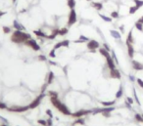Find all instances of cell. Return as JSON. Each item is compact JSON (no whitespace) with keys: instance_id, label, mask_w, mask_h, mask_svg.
Segmentation results:
<instances>
[{"instance_id":"e575fe53","label":"cell","mask_w":143,"mask_h":126,"mask_svg":"<svg viewBox=\"0 0 143 126\" xmlns=\"http://www.w3.org/2000/svg\"><path fill=\"white\" fill-rule=\"evenodd\" d=\"M47 94L50 96V97H53V98H58V93L55 92V91H48Z\"/></svg>"},{"instance_id":"d4e9b609","label":"cell","mask_w":143,"mask_h":126,"mask_svg":"<svg viewBox=\"0 0 143 126\" xmlns=\"http://www.w3.org/2000/svg\"><path fill=\"white\" fill-rule=\"evenodd\" d=\"M122 95H123V88H122V86H120L119 90L117 91V93H116V98L117 99H121L122 97Z\"/></svg>"},{"instance_id":"5bb4252c","label":"cell","mask_w":143,"mask_h":126,"mask_svg":"<svg viewBox=\"0 0 143 126\" xmlns=\"http://www.w3.org/2000/svg\"><path fill=\"white\" fill-rule=\"evenodd\" d=\"M13 26H14V28L16 29V30H25V28L23 25V24H21L20 23H19L18 21H15L13 22Z\"/></svg>"},{"instance_id":"9a60e30c","label":"cell","mask_w":143,"mask_h":126,"mask_svg":"<svg viewBox=\"0 0 143 126\" xmlns=\"http://www.w3.org/2000/svg\"><path fill=\"white\" fill-rule=\"evenodd\" d=\"M110 33H111L112 37H114L115 39H120L122 38V34H121V32L118 31V30H115V29H111L110 30Z\"/></svg>"},{"instance_id":"ee69618b","label":"cell","mask_w":143,"mask_h":126,"mask_svg":"<svg viewBox=\"0 0 143 126\" xmlns=\"http://www.w3.org/2000/svg\"><path fill=\"white\" fill-rule=\"evenodd\" d=\"M125 105H126V107L128 110H132V106H131L130 104H129L127 101H126V102H125Z\"/></svg>"},{"instance_id":"8d00e7d4","label":"cell","mask_w":143,"mask_h":126,"mask_svg":"<svg viewBox=\"0 0 143 126\" xmlns=\"http://www.w3.org/2000/svg\"><path fill=\"white\" fill-rule=\"evenodd\" d=\"M112 58H113V60L115 61V63H116V65H119V61H118V58H117V56H116V53H115V51H112Z\"/></svg>"},{"instance_id":"7bdbcfd3","label":"cell","mask_w":143,"mask_h":126,"mask_svg":"<svg viewBox=\"0 0 143 126\" xmlns=\"http://www.w3.org/2000/svg\"><path fill=\"white\" fill-rule=\"evenodd\" d=\"M126 101H127L130 105H133V103H134V100L131 98V97H126Z\"/></svg>"},{"instance_id":"ffe728a7","label":"cell","mask_w":143,"mask_h":126,"mask_svg":"<svg viewBox=\"0 0 143 126\" xmlns=\"http://www.w3.org/2000/svg\"><path fill=\"white\" fill-rule=\"evenodd\" d=\"M54 78H55V75H54V73H53V71H49L48 76H47V82H46V83H47L48 85L51 84L52 82H53Z\"/></svg>"},{"instance_id":"74e56055","label":"cell","mask_w":143,"mask_h":126,"mask_svg":"<svg viewBox=\"0 0 143 126\" xmlns=\"http://www.w3.org/2000/svg\"><path fill=\"white\" fill-rule=\"evenodd\" d=\"M136 82H137V84H138V86L141 88V89H143V80L141 78H136Z\"/></svg>"},{"instance_id":"e0dca14e","label":"cell","mask_w":143,"mask_h":126,"mask_svg":"<svg viewBox=\"0 0 143 126\" xmlns=\"http://www.w3.org/2000/svg\"><path fill=\"white\" fill-rule=\"evenodd\" d=\"M91 7H93L97 11H101L103 9V4L101 2H91Z\"/></svg>"},{"instance_id":"b9f144b4","label":"cell","mask_w":143,"mask_h":126,"mask_svg":"<svg viewBox=\"0 0 143 126\" xmlns=\"http://www.w3.org/2000/svg\"><path fill=\"white\" fill-rule=\"evenodd\" d=\"M38 60H39V61H43V62H45V61H47V58L45 57L44 55H39V56H38Z\"/></svg>"},{"instance_id":"277c9868","label":"cell","mask_w":143,"mask_h":126,"mask_svg":"<svg viewBox=\"0 0 143 126\" xmlns=\"http://www.w3.org/2000/svg\"><path fill=\"white\" fill-rule=\"evenodd\" d=\"M45 95H46L45 93H41L39 96H37V97L34 99V100L29 105V109H35V108H37L38 106L40 105V103H41V101H42V99L45 97Z\"/></svg>"},{"instance_id":"681fc988","label":"cell","mask_w":143,"mask_h":126,"mask_svg":"<svg viewBox=\"0 0 143 126\" xmlns=\"http://www.w3.org/2000/svg\"><path fill=\"white\" fill-rule=\"evenodd\" d=\"M120 30H121V32H122V33H123V32H125V25H121L120 26Z\"/></svg>"},{"instance_id":"2e32d148","label":"cell","mask_w":143,"mask_h":126,"mask_svg":"<svg viewBox=\"0 0 143 126\" xmlns=\"http://www.w3.org/2000/svg\"><path fill=\"white\" fill-rule=\"evenodd\" d=\"M134 42V39H133V36H132V30H130L128 32L127 34V37H126V44H133Z\"/></svg>"},{"instance_id":"83f0119b","label":"cell","mask_w":143,"mask_h":126,"mask_svg":"<svg viewBox=\"0 0 143 126\" xmlns=\"http://www.w3.org/2000/svg\"><path fill=\"white\" fill-rule=\"evenodd\" d=\"M132 92H133L134 101H135L136 103H137V105H138V106H141V103H140V101H139V98H138V96H137V93H136V89H135V88H133Z\"/></svg>"},{"instance_id":"44dd1931","label":"cell","mask_w":143,"mask_h":126,"mask_svg":"<svg viewBox=\"0 0 143 126\" xmlns=\"http://www.w3.org/2000/svg\"><path fill=\"white\" fill-rule=\"evenodd\" d=\"M138 10H139V8L137 7V6H135V5L130 6V7H129V9H128V14H129V15H133V14H135V13L137 12Z\"/></svg>"},{"instance_id":"603a6c76","label":"cell","mask_w":143,"mask_h":126,"mask_svg":"<svg viewBox=\"0 0 143 126\" xmlns=\"http://www.w3.org/2000/svg\"><path fill=\"white\" fill-rule=\"evenodd\" d=\"M34 33L37 37H40V38H47V36H48V35H46L45 33H43L41 30H34Z\"/></svg>"},{"instance_id":"7402d4cb","label":"cell","mask_w":143,"mask_h":126,"mask_svg":"<svg viewBox=\"0 0 143 126\" xmlns=\"http://www.w3.org/2000/svg\"><path fill=\"white\" fill-rule=\"evenodd\" d=\"M134 119L138 123H143V117H142V114H138V112H135L134 114Z\"/></svg>"},{"instance_id":"1f68e13d","label":"cell","mask_w":143,"mask_h":126,"mask_svg":"<svg viewBox=\"0 0 143 126\" xmlns=\"http://www.w3.org/2000/svg\"><path fill=\"white\" fill-rule=\"evenodd\" d=\"M110 17H111L112 19H119L120 14H119L118 11H113V12H111V14H110Z\"/></svg>"},{"instance_id":"db71d44e","label":"cell","mask_w":143,"mask_h":126,"mask_svg":"<svg viewBox=\"0 0 143 126\" xmlns=\"http://www.w3.org/2000/svg\"><path fill=\"white\" fill-rule=\"evenodd\" d=\"M0 126H8V124H6V123H4V124H1Z\"/></svg>"},{"instance_id":"4dcf8cb0","label":"cell","mask_w":143,"mask_h":126,"mask_svg":"<svg viewBox=\"0 0 143 126\" xmlns=\"http://www.w3.org/2000/svg\"><path fill=\"white\" fill-rule=\"evenodd\" d=\"M133 3L135 6H137V7L140 9L141 7H143V0H132Z\"/></svg>"},{"instance_id":"60d3db41","label":"cell","mask_w":143,"mask_h":126,"mask_svg":"<svg viewBox=\"0 0 143 126\" xmlns=\"http://www.w3.org/2000/svg\"><path fill=\"white\" fill-rule=\"evenodd\" d=\"M49 57L50 58H56V54H55V50L54 49H52L49 53Z\"/></svg>"},{"instance_id":"4316f807","label":"cell","mask_w":143,"mask_h":126,"mask_svg":"<svg viewBox=\"0 0 143 126\" xmlns=\"http://www.w3.org/2000/svg\"><path fill=\"white\" fill-rule=\"evenodd\" d=\"M99 17L103 20L104 22H107V23H112V21H113V19L111 17H107V16L103 15V14H99Z\"/></svg>"},{"instance_id":"7c38bea8","label":"cell","mask_w":143,"mask_h":126,"mask_svg":"<svg viewBox=\"0 0 143 126\" xmlns=\"http://www.w3.org/2000/svg\"><path fill=\"white\" fill-rule=\"evenodd\" d=\"M69 45H70V41L69 40H63V41H60V42L56 43V45L53 47V49L56 51L57 49H59L61 47H69Z\"/></svg>"},{"instance_id":"9f6ffc18","label":"cell","mask_w":143,"mask_h":126,"mask_svg":"<svg viewBox=\"0 0 143 126\" xmlns=\"http://www.w3.org/2000/svg\"><path fill=\"white\" fill-rule=\"evenodd\" d=\"M87 1H91V0H87Z\"/></svg>"},{"instance_id":"4fadbf2b","label":"cell","mask_w":143,"mask_h":126,"mask_svg":"<svg viewBox=\"0 0 143 126\" xmlns=\"http://www.w3.org/2000/svg\"><path fill=\"white\" fill-rule=\"evenodd\" d=\"M126 46H127V54H128V57L130 58V59H133L134 54H135L133 45H132V44H127Z\"/></svg>"},{"instance_id":"6f0895ef","label":"cell","mask_w":143,"mask_h":126,"mask_svg":"<svg viewBox=\"0 0 143 126\" xmlns=\"http://www.w3.org/2000/svg\"><path fill=\"white\" fill-rule=\"evenodd\" d=\"M142 114V117H143V114Z\"/></svg>"},{"instance_id":"484cf974","label":"cell","mask_w":143,"mask_h":126,"mask_svg":"<svg viewBox=\"0 0 143 126\" xmlns=\"http://www.w3.org/2000/svg\"><path fill=\"white\" fill-rule=\"evenodd\" d=\"M102 106L104 107H113V106L116 104V101H108V102H100Z\"/></svg>"},{"instance_id":"d6a6232c","label":"cell","mask_w":143,"mask_h":126,"mask_svg":"<svg viewBox=\"0 0 143 126\" xmlns=\"http://www.w3.org/2000/svg\"><path fill=\"white\" fill-rule=\"evenodd\" d=\"M69 32V29L67 28H63L59 29V35H66Z\"/></svg>"},{"instance_id":"f35d334b","label":"cell","mask_w":143,"mask_h":126,"mask_svg":"<svg viewBox=\"0 0 143 126\" xmlns=\"http://www.w3.org/2000/svg\"><path fill=\"white\" fill-rule=\"evenodd\" d=\"M37 123L42 125V126H46L47 125V121L44 120V119H39V120H37Z\"/></svg>"},{"instance_id":"9c48e42d","label":"cell","mask_w":143,"mask_h":126,"mask_svg":"<svg viewBox=\"0 0 143 126\" xmlns=\"http://www.w3.org/2000/svg\"><path fill=\"white\" fill-rule=\"evenodd\" d=\"M106 64H107V67H108V69H109L110 70L116 69V63H115V61L113 60L112 56H109V57L106 58Z\"/></svg>"},{"instance_id":"8992f818","label":"cell","mask_w":143,"mask_h":126,"mask_svg":"<svg viewBox=\"0 0 143 126\" xmlns=\"http://www.w3.org/2000/svg\"><path fill=\"white\" fill-rule=\"evenodd\" d=\"M89 114H92V110H80L76 112H73L72 116L75 117V118H80V117H82L84 115H87Z\"/></svg>"},{"instance_id":"7dc6e473","label":"cell","mask_w":143,"mask_h":126,"mask_svg":"<svg viewBox=\"0 0 143 126\" xmlns=\"http://www.w3.org/2000/svg\"><path fill=\"white\" fill-rule=\"evenodd\" d=\"M103 48H104V49H106V50H107V51H109V52L111 51V49H110V47H109V45H108V44H106V43H104V44H103Z\"/></svg>"},{"instance_id":"bcb514c9","label":"cell","mask_w":143,"mask_h":126,"mask_svg":"<svg viewBox=\"0 0 143 126\" xmlns=\"http://www.w3.org/2000/svg\"><path fill=\"white\" fill-rule=\"evenodd\" d=\"M128 78H129V80H130L131 82H134V81H136V79H135V77L132 75V74H129L128 75Z\"/></svg>"},{"instance_id":"7a4b0ae2","label":"cell","mask_w":143,"mask_h":126,"mask_svg":"<svg viewBox=\"0 0 143 126\" xmlns=\"http://www.w3.org/2000/svg\"><path fill=\"white\" fill-rule=\"evenodd\" d=\"M50 102H51L52 105H53V107L56 108L58 110L61 112V114H63L65 115H72V112L69 110V108L64 103H62L58 98L50 97Z\"/></svg>"},{"instance_id":"11a10c76","label":"cell","mask_w":143,"mask_h":126,"mask_svg":"<svg viewBox=\"0 0 143 126\" xmlns=\"http://www.w3.org/2000/svg\"><path fill=\"white\" fill-rule=\"evenodd\" d=\"M15 1H16V0H13V2H15Z\"/></svg>"},{"instance_id":"52a82bcc","label":"cell","mask_w":143,"mask_h":126,"mask_svg":"<svg viewBox=\"0 0 143 126\" xmlns=\"http://www.w3.org/2000/svg\"><path fill=\"white\" fill-rule=\"evenodd\" d=\"M86 47L90 50V52H95L96 49H99L100 48V44L99 42L97 40H94V39H92V40H89L86 44Z\"/></svg>"},{"instance_id":"816d5d0a","label":"cell","mask_w":143,"mask_h":126,"mask_svg":"<svg viewBox=\"0 0 143 126\" xmlns=\"http://www.w3.org/2000/svg\"><path fill=\"white\" fill-rule=\"evenodd\" d=\"M3 15H5V12H1V11H0V17H2Z\"/></svg>"},{"instance_id":"f5cc1de1","label":"cell","mask_w":143,"mask_h":126,"mask_svg":"<svg viewBox=\"0 0 143 126\" xmlns=\"http://www.w3.org/2000/svg\"><path fill=\"white\" fill-rule=\"evenodd\" d=\"M49 63H50V64H51V65H57V63H55V62H51V61H50V62H49Z\"/></svg>"},{"instance_id":"30bf717a","label":"cell","mask_w":143,"mask_h":126,"mask_svg":"<svg viewBox=\"0 0 143 126\" xmlns=\"http://www.w3.org/2000/svg\"><path fill=\"white\" fill-rule=\"evenodd\" d=\"M131 65H132V69H133L134 70H137V71L143 70V64L140 63L139 61H135V60H132Z\"/></svg>"},{"instance_id":"ac0fdd59","label":"cell","mask_w":143,"mask_h":126,"mask_svg":"<svg viewBox=\"0 0 143 126\" xmlns=\"http://www.w3.org/2000/svg\"><path fill=\"white\" fill-rule=\"evenodd\" d=\"M57 35H59V29H58V28H56V29H54L53 31H52V33L47 36V39L53 40V39H55L57 37Z\"/></svg>"},{"instance_id":"d590c367","label":"cell","mask_w":143,"mask_h":126,"mask_svg":"<svg viewBox=\"0 0 143 126\" xmlns=\"http://www.w3.org/2000/svg\"><path fill=\"white\" fill-rule=\"evenodd\" d=\"M2 29H3V32L5 34H8L9 32L11 31V28H9V26H6V25H3L2 26Z\"/></svg>"},{"instance_id":"c3c4849f","label":"cell","mask_w":143,"mask_h":126,"mask_svg":"<svg viewBox=\"0 0 143 126\" xmlns=\"http://www.w3.org/2000/svg\"><path fill=\"white\" fill-rule=\"evenodd\" d=\"M47 86H48V84H47V83H45V84L42 86V88H41V93H44V91L46 90V88H47Z\"/></svg>"},{"instance_id":"836d02e7","label":"cell","mask_w":143,"mask_h":126,"mask_svg":"<svg viewBox=\"0 0 143 126\" xmlns=\"http://www.w3.org/2000/svg\"><path fill=\"white\" fill-rule=\"evenodd\" d=\"M84 119L83 118H81V117H80V118H77L76 120L74 122V125H76V124H81V125H84Z\"/></svg>"},{"instance_id":"f907efd6","label":"cell","mask_w":143,"mask_h":126,"mask_svg":"<svg viewBox=\"0 0 143 126\" xmlns=\"http://www.w3.org/2000/svg\"><path fill=\"white\" fill-rule=\"evenodd\" d=\"M137 22H138V23H140V24H143V16H142V17H140V18H139V19H138V21H137Z\"/></svg>"},{"instance_id":"5b68a950","label":"cell","mask_w":143,"mask_h":126,"mask_svg":"<svg viewBox=\"0 0 143 126\" xmlns=\"http://www.w3.org/2000/svg\"><path fill=\"white\" fill-rule=\"evenodd\" d=\"M77 21V17H76V12L75 9H71L69 18H68V26H71L76 23Z\"/></svg>"},{"instance_id":"ba28073f","label":"cell","mask_w":143,"mask_h":126,"mask_svg":"<svg viewBox=\"0 0 143 126\" xmlns=\"http://www.w3.org/2000/svg\"><path fill=\"white\" fill-rule=\"evenodd\" d=\"M25 44L27 45V46H29V47H30L31 49H34V51H39L40 50V46L38 45L37 42L34 40V39H32V38L27 40V41L25 42Z\"/></svg>"},{"instance_id":"3957f363","label":"cell","mask_w":143,"mask_h":126,"mask_svg":"<svg viewBox=\"0 0 143 126\" xmlns=\"http://www.w3.org/2000/svg\"><path fill=\"white\" fill-rule=\"evenodd\" d=\"M28 110H29V106H12V107L7 108V110L11 112H24Z\"/></svg>"},{"instance_id":"f546056e","label":"cell","mask_w":143,"mask_h":126,"mask_svg":"<svg viewBox=\"0 0 143 126\" xmlns=\"http://www.w3.org/2000/svg\"><path fill=\"white\" fill-rule=\"evenodd\" d=\"M134 26H135V28L137 29V30H139L140 32H143V24H142L136 22V23L134 24Z\"/></svg>"},{"instance_id":"6da1fadb","label":"cell","mask_w":143,"mask_h":126,"mask_svg":"<svg viewBox=\"0 0 143 126\" xmlns=\"http://www.w3.org/2000/svg\"><path fill=\"white\" fill-rule=\"evenodd\" d=\"M31 38V35L29 33H27L23 30H15L13 32V34L11 35V41L13 43H25L27 40Z\"/></svg>"},{"instance_id":"d6986e66","label":"cell","mask_w":143,"mask_h":126,"mask_svg":"<svg viewBox=\"0 0 143 126\" xmlns=\"http://www.w3.org/2000/svg\"><path fill=\"white\" fill-rule=\"evenodd\" d=\"M88 42L89 41V39H88V37H86V36H84V35H80V38L79 39H76V40H75L74 42L75 43H84V42Z\"/></svg>"},{"instance_id":"8fae6325","label":"cell","mask_w":143,"mask_h":126,"mask_svg":"<svg viewBox=\"0 0 143 126\" xmlns=\"http://www.w3.org/2000/svg\"><path fill=\"white\" fill-rule=\"evenodd\" d=\"M110 77L111 78H114V79H121L122 77V74L119 69H111L110 70Z\"/></svg>"},{"instance_id":"f1b7e54d","label":"cell","mask_w":143,"mask_h":126,"mask_svg":"<svg viewBox=\"0 0 143 126\" xmlns=\"http://www.w3.org/2000/svg\"><path fill=\"white\" fill-rule=\"evenodd\" d=\"M76 5V0H68V7L70 9H75Z\"/></svg>"},{"instance_id":"f6af8a7d","label":"cell","mask_w":143,"mask_h":126,"mask_svg":"<svg viewBox=\"0 0 143 126\" xmlns=\"http://www.w3.org/2000/svg\"><path fill=\"white\" fill-rule=\"evenodd\" d=\"M46 114L49 116V118H52V117H53V114H52L51 110H46Z\"/></svg>"},{"instance_id":"cb8c5ba5","label":"cell","mask_w":143,"mask_h":126,"mask_svg":"<svg viewBox=\"0 0 143 126\" xmlns=\"http://www.w3.org/2000/svg\"><path fill=\"white\" fill-rule=\"evenodd\" d=\"M99 53H100V54H101L103 57H105V58L111 56V55H110V52L107 51L106 49H104V48H99Z\"/></svg>"},{"instance_id":"ab89813d","label":"cell","mask_w":143,"mask_h":126,"mask_svg":"<svg viewBox=\"0 0 143 126\" xmlns=\"http://www.w3.org/2000/svg\"><path fill=\"white\" fill-rule=\"evenodd\" d=\"M7 105L2 103V102H0V110H7Z\"/></svg>"}]
</instances>
